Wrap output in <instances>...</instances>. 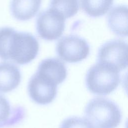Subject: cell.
Wrapping results in <instances>:
<instances>
[{
  "label": "cell",
  "instance_id": "6da1fadb",
  "mask_svg": "<svg viewBox=\"0 0 128 128\" xmlns=\"http://www.w3.org/2000/svg\"><path fill=\"white\" fill-rule=\"evenodd\" d=\"M39 43L31 34L12 28H0V58L19 64L30 62L37 56Z\"/></svg>",
  "mask_w": 128,
  "mask_h": 128
},
{
  "label": "cell",
  "instance_id": "8fae6325",
  "mask_svg": "<svg viewBox=\"0 0 128 128\" xmlns=\"http://www.w3.org/2000/svg\"><path fill=\"white\" fill-rule=\"evenodd\" d=\"M37 72L51 78L57 85L62 82L67 75L65 64L56 58H46L42 61Z\"/></svg>",
  "mask_w": 128,
  "mask_h": 128
},
{
  "label": "cell",
  "instance_id": "7c38bea8",
  "mask_svg": "<svg viewBox=\"0 0 128 128\" xmlns=\"http://www.w3.org/2000/svg\"><path fill=\"white\" fill-rule=\"evenodd\" d=\"M24 115L22 108H12L8 100L0 94V128L17 124L23 118Z\"/></svg>",
  "mask_w": 128,
  "mask_h": 128
},
{
  "label": "cell",
  "instance_id": "3957f363",
  "mask_svg": "<svg viewBox=\"0 0 128 128\" xmlns=\"http://www.w3.org/2000/svg\"><path fill=\"white\" fill-rule=\"evenodd\" d=\"M120 82V70L114 66L100 62L92 66L86 77L88 90L98 95H106L112 92Z\"/></svg>",
  "mask_w": 128,
  "mask_h": 128
},
{
  "label": "cell",
  "instance_id": "52a82bcc",
  "mask_svg": "<svg viewBox=\"0 0 128 128\" xmlns=\"http://www.w3.org/2000/svg\"><path fill=\"white\" fill-rule=\"evenodd\" d=\"M98 61L112 64L122 70L128 66V44L121 40H113L106 42L100 48Z\"/></svg>",
  "mask_w": 128,
  "mask_h": 128
},
{
  "label": "cell",
  "instance_id": "4fadbf2b",
  "mask_svg": "<svg viewBox=\"0 0 128 128\" xmlns=\"http://www.w3.org/2000/svg\"><path fill=\"white\" fill-rule=\"evenodd\" d=\"M113 2L114 0H80L82 10L92 18L104 15L110 9Z\"/></svg>",
  "mask_w": 128,
  "mask_h": 128
},
{
  "label": "cell",
  "instance_id": "5b68a950",
  "mask_svg": "<svg viewBox=\"0 0 128 128\" xmlns=\"http://www.w3.org/2000/svg\"><path fill=\"white\" fill-rule=\"evenodd\" d=\"M65 20L60 14L50 8L40 12L36 18L38 34L46 40L58 39L62 36L64 30Z\"/></svg>",
  "mask_w": 128,
  "mask_h": 128
},
{
  "label": "cell",
  "instance_id": "5bb4252c",
  "mask_svg": "<svg viewBox=\"0 0 128 128\" xmlns=\"http://www.w3.org/2000/svg\"><path fill=\"white\" fill-rule=\"evenodd\" d=\"M50 8L56 11L66 20L77 14L79 2L78 0H50Z\"/></svg>",
  "mask_w": 128,
  "mask_h": 128
},
{
  "label": "cell",
  "instance_id": "ba28073f",
  "mask_svg": "<svg viewBox=\"0 0 128 128\" xmlns=\"http://www.w3.org/2000/svg\"><path fill=\"white\" fill-rule=\"evenodd\" d=\"M107 23L110 30L116 36H128V6L118 5L112 8L107 16Z\"/></svg>",
  "mask_w": 128,
  "mask_h": 128
},
{
  "label": "cell",
  "instance_id": "30bf717a",
  "mask_svg": "<svg viewBox=\"0 0 128 128\" xmlns=\"http://www.w3.org/2000/svg\"><path fill=\"white\" fill-rule=\"evenodd\" d=\"M42 0H12L10 9L17 20L26 21L33 18L40 8Z\"/></svg>",
  "mask_w": 128,
  "mask_h": 128
},
{
  "label": "cell",
  "instance_id": "277c9868",
  "mask_svg": "<svg viewBox=\"0 0 128 128\" xmlns=\"http://www.w3.org/2000/svg\"><path fill=\"white\" fill-rule=\"evenodd\" d=\"M90 51V46L83 38L70 34L61 38L57 42L56 52L62 60L70 63L86 58Z\"/></svg>",
  "mask_w": 128,
  "mask_h": 128
},
{
  "label": "cell",
  "instance_id": "9c48e42d",
  "mask_svg": "<svg viewBox=\"0 0 128 128\" xmlns=\"http://www.w3.org/2000/svg\"><path fill=\"white\" fill-rule=\"evenodd\" d=\"M21 80L19 68L8 62H0V92H8L16 88Z\"/></svg>",
  "mask_w": 128,
  "mask_h": 128
},
{
  "label": "cell",
  "instance_id": "8992f818",
  "mask_svg": "<svg viewBox=\"0 0 128 128\" xmlns=\"http://www.w3.org/2000/svg\"><path fill=\"white\" fill-rule=\"evenodd\" d=\"M28 92L31 99L40 104H46L54 99L57 84L50 78L38 72L30 78Z\"/></svg>",
  "mask_w": 128,
  "mask_h": 128
},
{
  "label": "cell",
  "instance_id": "9a60e30c",
  "mask_svg": "<svg viewBox=\"0 0 128 128\" xmlns=\"http://www.w3.org/2000/svg\"><path fill=\"white\" fill-rule=\"evenodd\" d=\"M60 128H94L86 119L73 116L64 120Z\"/></svg>",
  "mask_w": 128,
  "mask_h": 128
},
{
  "label": "cell",
  "instance_id": "7a4b0ae2",
  "mask_svg": "<svg viewBox=\"0 0 128 128\" xmlns=\"http://www.w3.org/2000/svg\"><path fill=\"white\" fill-rule=\"evenodd\" d=\"M84 113L86 119L94 128H116L122 120L118 106L104 98L91 100L86 107Z\"/></svg>",
  "mask_w": 128,
  "mask_h": 128
}]
</instances>
